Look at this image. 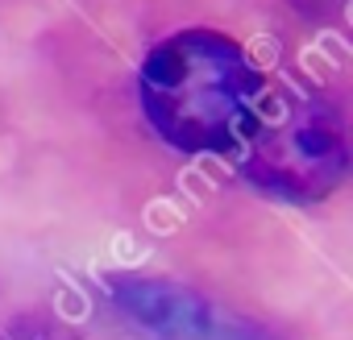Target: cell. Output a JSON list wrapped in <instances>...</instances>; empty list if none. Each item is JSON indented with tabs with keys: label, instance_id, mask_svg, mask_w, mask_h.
<instances>
[{
	"label": "cell",
	"instance_id": "cell-1",
	"mask_svg": "<svg viewBox=\"0 0 353 340\" xmlns=\"http://www.w3.org/2000/svg\"><path fill=\"white\" fill-rule=\"evenodd\" d=\"M262 79L245 50L216 30L162 38L141 67V104L162 141L183 153H225L241 145Z\"/></svg>",
	"mask_w": 353,
	"mask_h": 340
},
{
	"label": "cell",
	"instance_id": "cell-2",
	"mask_svg": "<svg viewBox=\"0 0 353 340\" xmlns=\"http://www.w3.org/2000/svg\"><path fill=\"white\" fill-rule=\"evenodd\" d=\"M241 141L250 179L279 195L316 200L345 179L341 112L312 87L279 83L262 92Z\"/></svg>",
	"mask_w": 353,
	"mask_h": 340
},
{
	"label": "cell",
	"instance_id": "cell-3",
	"mask_svg": "<svg viewBox=\"0 0 353 340\" xmlns=\"http://www.w3.org/2000/svg\"><path fill=\"white\" fill-rule=\"evenodd\" d=\"M112 295L158 340H258V332H250L245 323L212 311L204 299H196L188 290H174L162 282L112 278Z\"/></svg>",
	"mask_w": 353,
	"mask_h": 340
}]
</instances>
